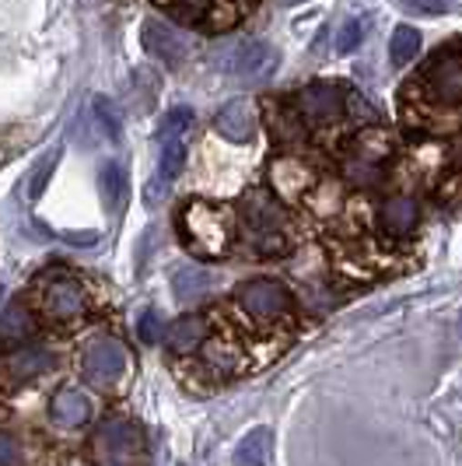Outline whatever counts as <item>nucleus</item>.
<instances>
[{
    "label": "nucleus",
    "mask_w": 462,
    "mask_h": 466,
    "mask_svg": "<svg viewBox=\"0 0 462 466\" xmlns=\"http://www.w3.org/2000/svg\"><path fill=\"white\" fill-rule=\"evenodd\" d=\"M242 232L246 242L253 246L259 257H277L287 249V218L277 197L270 193H249L242 204Z\"/></svg>",
    "instance_id": "f257e3e1"
},
{
    "label": "nucleus",
    "mask_w": 462,
    "mask_h": 466,
    "mask_svg": "<svg viewBox=\"0 0 462 466\" xmlns=\"http://www.w3.org/2000/svg\"><path fill=\"white\" fill-rule=\"evenodd\" d=\"M179 232L196 257H221L231 242V218L210 204H186L179 214Z\"/></svg>",
    "instance_id": "f03ea898"
},
{
    "label": "nucleus",
    "mask_w": 462,
    "mask_h": 466,
    "mask_svg": "<svg viewBox=\"0 0 462 466\" xmlns=\"http://www.w3.org/2000/svg\"><path fill=\"white\" fill-rule=\"evenodd\" d=\"M92 460L98 466H140L144 463V439L137 424L126 418H109L92 435Z\"/></svg>",
    "instance_id": "7ed1b4c3"
},
{
    "label": "nucleus",
    "mask_w": 462,
    "mask_h": 466,
    "mask_svg": "<svg viewBox=\"0 0 462 466\" xmlns=\"http://www.w3.org/2000/svg\"><path fill=\"white\" fill-rule=\"evenodd\" d=\"M39 305L53 323H74L88 312V291L77 278L56 270V274L39 278Z\"/></svg>",
    "instance_id": "20e7f679"
},
{
    "label": "nucleus",
    "mask_w": 462,
    "mask_h": 466,
    "mask_svg": "<svg viewBox=\"0 0 462 466\" xmlns=\"http://www.w3.org/2000/svg\"><path fill=\"white\" fill-rule=\"evenodd\" d=\"M424 98L435 106H462V49H441L420 70Z\"/></svg>",
    "instance_id": "39448f33"
},
{
    "label": "nucleus",
    "mask_w": 462,
    "mask_h": 466,
    "mask_svg": "<svg viewBox=\"0 0 462 466\" xmlns=\"http://www.w3.org/2000/svg\"><path fill=\"white\" fill-rule=\"evenodd\" d=\"M214 64H217V70L235 74V77H266L277 67V49L263 39H238V43L217 49Z\"/></svg>",
    "instance_id": "423d86ee"
},
{
    "label": "nucleus",
    "mask_w": 462,
    "mask_h": 466,
    "mask_svg": "<svg viewBox=\"0 0 462 466\" xmlns=\"http://www.w3.org/2000/svg\"><path fill=\"white\" fill-rule=\"evenodd\" d=\"M386 155H389V140L382 134H365L344 158V179L350 187H378L386 176Z\"/></svg>",
    "instance_id": "0eeeda50"
},
{
    "label": "nucleus",
    "mask_w": 462,
    "mask_h": 466,
    "mask_svg": "<svg viewBox=\"0 0 462 466\" xmlns=\"http://www.w3.org/2000/svg\"><path fill=\"white\" fill-rule=\"evenodd\" d=\"M126 372V348L116 337H95L81 354V375L92 386H116Z\"/></svg>",
    "instance_id": "6e6552de"
},
{
    "label": "nucleus",
    "mask_w": 462,
    "mask_h": 466,
    "mask_svg": "<svg viewBox=\"0 0 462 466\" xmlns=\"http://www.w3.org/2000/svg\"><path fill=\"white\" fill-rule=\"evenodd\" d=\"M235 299H238V305H242L253 319H259V323L277 319V316H287V312H291V291L274 278L246 280V284L235 291Z\"/></svg>",
    "instance_id": "1a4fd4ad"
},
{
    "label": "nucleus",
    "mask_w": 462,
    "mask_h": 466,
    "mask_svg": "<svg viewBox=\"0 0 462 466\" xmlns=\"http://www.w3.org/2000/svg\"><path fill=\"white\" fill-rule=\"evenodd\" d=\"M298 113L305 123L333 127L344 119V88L340 85H308L298 95Z\"/></svg>",
    "instance_id": "9d476101"
},
{
    "label": "nucleus",
    "mask_w": 462,
    "mask_h": 466,
    "mask_svg": "<svg viewBox=\"0 0 462 466\" xmlns=\"http://www.w3.org/2000/svg\"><path fill=\"white\" fill-rule=\"evenodd\" d=\"M270 183H274L277 200H298L305 197V189H312L316 172L295 155H280L277 162L270 165Z\"/></svg>",
    "instance_id": "9b49d317"
},
{
    "label": "nucleus",
    "mask_w": 462,
    "mask_h": 466,
    "mask_svg": "<svg viewBox=\"0 0 462 466\" xmlns=\"http://www.w3.org/2000/svg\"><path fill=\"white\" fill-rule=\"evenodd\" d=\"M53 365H56V354L43 344H22L4 358V372L11 382H32V379L46 375Z\"/></svg>",
    "instance_id": "f8f14e48"
},
{
    "label": "nucleus",
    "mask_w": 462,
    "mask_h": 466,
    "mask_svg": "<svg viewBox=\"0 0 462 466\" xmlns=\"http://www.w3.org/2000/svg\"><path fill=\"white\" fill-rule=\"evenodd\" d=\"M140 46L147 49V56L162 60L165 67H179V64H186V56H189L186 43L165 22H144V28H140Z\"/></svg>",
    "instance_id": "ddd939ff"
},
{
    "label": "nucleus",
    "mask_w": 462,
    "mask_h": 466,
    "mask_svg": "<svg viewBox=\"0 0 462 466\" xmlns=\"http://www.w3.org/2000/svg\"><path fill=\"white\" fill-rule=\"evenodd\" d=\"M417 225H420V204L407 193H396L378 208V228L386 235H393V238L410 235Z\"/></svg>",
    "instance_id": "4468645a"
},
{
    "label": "nucleus",
    "mask_w": 462,
    "mask_h": 466,
    "mask_svg": "<svg viewBox=\"0 0 462 466\" xmlns=\"http://www.w3.org/2000/svg\"><path fill=\"white\" fill-rule=\"evenodd\" d=\"M214 130L225 140H235V144H246V140L256 137V106L246 102V98H235L228 102L217 116H214Z\"/></svg>",
    "instance_id": "2eb2a0df"
},
{
    "label": "nucleus",
    "mask_w": 462,
    "mask_h": 466,
    "mask_svg": "<svg viewBox=\"0 0 462 466\" xmlns=\"http://www.w3.org/2000/svg\"><path fill=\"white\" fill-rule=\"evenodd\" d=\"M88 418H92V400L74 386H64L56 397L49 400V420L60 424V428H81Z\"/></svg>",
    "instance_id": "dca6fc26"
},
{
    "label": "nucleus",
    "mask_w": 462,
    "mask_h": 466,
    "mask_svg": "<svg viewBox=\"0 0 462 466\" xmlns=\"http://www.w3.org/2000/svg\"><path fill=\"white\" fill-rule=\"evenodd\" d=\"M204 340H207V319L204 316H179L165 333V344L176 354H193V350L204 348Z\"/></svg>",
    "instance_id": "f3484780"
},
{
    "label": "nucleus",
    "mask_w": 462,
    "mask_h": 466,
    "mask_svg": "<svg viewBox=\"0 0 462 466\" xmlns=\"http://www.w3.org/2000/svg\"><path fill=\"white\" fill-rule=\"evenodd\" d=\"M270 452H274V431H270V428H253L242 442L235 445L231 463L235 466H266L270 463Z\"/></svg>",
    "instance_id": "a211bd4d"
},
{
    "label": "nucleus",
    "mask_w": 462,
    "mask_h": 466,
    "mask_svg": "<svg viewBox=\"0 0 462 466\" xmlns=\"http://www.w3.org/2000/svg\"><path fill=\"white\" fill-rule=\"evenodd\" d=\"M274 109H277V116L270 119V123H274L277 144L280 147H301L308 140V123H305V116H301L298 109H287V106H274Z\"/></svg>",
    "instance_id": "6ab92c4d"
},
{
    "label": "nucleus",
    "mask_w": 462,
    "mask_h": 466,
    "mask_svg": "<svg viewBox=\"0 0 462 466\" xmlns=\"http://www.w3.org/2000/svg\"><path fill=\"white\" fill-rule=\"evenodd\" d=\"M214 284H217V274H210L204 267H183V270H176V278H172V288H176V299H179V302L207 295Z\"/></svg>",
    "instance_id": "aec40b11"
},
{
    "label": "nucleus",
    "mask_w": 462,
    "mask_h": 466,
    "mask_svg": "<svg viewBox=\"0 0 462 466\" xmlns=\"http://www.w3.org/2000/svg\"><path fill=\"white\" fill-rule=\"evenodd\" d=\"M25 337H32V316L22 302H11L0 316V340L4 344H25Z\"/></svg>",
    "instance_id": "412c9836"
},
{
    "label": "nucleus",
    "mask_w": 462,
    "mask_h": 466,
    "mask_svg": "<svg viewBox=\"0 0 462 466\" xmlns=\"http://www.w3.org/2000/svg\"><path fill=\"white\" fill-rule=\"evenodd\" d=\"M420 53V32L414 25H396L393 35H389V60L393 67H407L410 60H417Z\"/></svg>",
    "instance_id": "4be33fe9"
},
{
    "label": "nucleus",
    "mask_w": 462,
    "mask_h": 466,
    "mask_svg": "<svg viewBox=\"0 0 462 466\" xmlns=\"http://www.w3.org/2000/svg\"><path fill=\"white\" fill-rule=\"evenodd\" d=\"M98 187H102V200H105V208L119 210L123 208V200H126V176H123V168L116 162H105L98 168Z\"/></svg>",
    "instance_id": "5701e85b"
},
{
    "label": "nucleus",
    "mask_w": 462,
    "mask_h": 466,
    "mask_svg": "<svg viewBox=\"0 0 462 466\" xmlns=\"http://www.w3.org/2000/svg\"><path fill=\"white\" fill-rule=\"evenodd\" d=\"M186 158H189V151H186V137H165L162 140V158H158V168H162L165 183H172V179H179V176H183Z\"/></svg>",
    "instance_id": "b1692460"
},
{
    "label": "nucleus",
    "mask_w": 462,
    "mask_h": 466,
    "mask_svg": "<svg viewBox=\"0 0 462 466\" xmlns=\"http://www.w3.org/2000/svg\"><path fill=\"white\" fill-rule=\"evenodd\" d=\"M95 116H98V127H102V134L109 140L119 137V130H123V123H119V109H116V102H109L105 95H98L92 102Z\"/></svg>",
    "instance_id": "393cba45"
},
{
    "label": "nucleus",
    "mask_w": 462,
    "mask_h": 466,
    "mask_svg": "<svg viewBox=\"0 0 462 466\" xmlns=\"http://www.w3.org/2000/svg\"><path fill=\"white\" fill-rule=\"evenodd\" d=\"M158 4H165L168 15H176L183 22H200L210 7V0H158Z\"/></svg>",
    "instance_id": "a878e982"
},
{
    "label": "nucleus",
    "mask_w": 462,
    "mask_h": 466,
    "mask_svg": "<svg viewBox=\"0 0 462 466\" xmlns=\"http://www.w3.org/2000/svg\"><path fill=\"white\" fill-rule=\"evenodd\" d=\"M56 151L53 155H46L43 162L35 165V172H32V183H28V200H39L43 193H46V183H49V176H53V168H56Z\"/></svg>",
    "instance_id": "bb28decb"
},
{
    "label": "nucleus",
    "mask_w": 462,
    "mask_h": 466,
    "mask_svg": "<svg viewBox=\"0 0 462 466\" xmlns=\"http://www.w3.org/2000/svg\"><path fill=\"white\" fill-rule=\"evenodd\" d=\"M193 127V109H186V106H179V109H172L168 116H165L162 123V140L165 137H186V130Z\"/></svg>",
    "instance_id": "cd10ccee"
},
{
    "label": "nucleus",
    "mask_w": 462,
    "mask_h": 466,
    "mask_svg": "<svg viewBox=\"0 0 462 466\" xmlns=\"http://www.w3.org/2000/svg\"><path fill=\"white\" fill-rule=\"evenodd\" d=\"M207 361L214 365V369H221V375H228V372H235V348L231 344H225V340H214L207 348Z\"/></svg>",
    "instance_id": "c85d7f7f"
},
{
    "label": "nucleus",
    "mask_w": 462,
    "mask_h": 466,
    "mask_svg": "<svg viewBox=\"0 0 462 466\" xmlns=\"http://www.w3.org/2000/svg\"><path fill=\"white\" fill-rule=\"evenodd\" d=\"M365 39V22L361 18H350V22L340 28V39H336V53H354Z\"/></svg>",
    "instance_id": "c756f323"
},
{
    "label": "nucleus",
    "mask_w": 462,
    "mask_h": 466,
    "mask_svg": "<svg viewBox=\"0 0 462 466\" xmlns=\"http://www.w3.org/2000/svg\"><path fill=\"white\" fill-rule=\"evenodd\" d=\"M0 466H22V442L11 435H0Z\"/></svg>",
    "instance_id": "7c9ffc66"
},
{
    "label": "nucleus",
    "mask_w": 462,
    "mask_h": 466,
    "mask_svg": "<svg viewBox=\"0 0 462 466\" xmlns=\"http://www.w3.org/2000/svg\"><path fill=\"white\" fill-rule=\"evenodd\" d=\"M137 333L144 344H158V340H162V319H158V312H147V316L140 319Z\"/></svg>",
    "instance_id": "2f4dec72"
},
{
    "label": "nucleus",
    "mask_w": 462,
    "mask_h": 466,
    "mask_svg": "<svg viewBox=\"0 0 462 466\" xmlns=\"http://www.w3.org/2000/svg\"><path fill=\"white\" fill-rule=\"evenodd\" d=\"M396 4H403L407 11H420V15H441L445 11L441 0H396Z\"/></svg>",
    "instance_id": "473e14b6"
},
{
    "label": "nucleus",
    "mask_w": 462,
    "mask_h": 466,
    "mask_svg": "<svg viewBox=\"0 0 462 466\" xmlns=\"http://www.w3.org/2000/svg\"><path fill=\"white\" fill-rule=\"evenodd\" d=\"M459 337H462V316H459Z\"/></svg>",
    "instance_id": "72a5a7b5"
},
{
    "label": "nucleus",
    "mask_w": 462,
    "mask_h": 466,
    "mask_svg": "<svg viewBox=\"0 0 462 466\" xmlns=\"http://www.w3.org/2000/svg\"><path fill=\"white\" fill-rule=\"evenodd\" d=\"M291 4H298V0H291Z\"/></svg>",
    "instance_id": "f704fd0d"
}]
</instances>
